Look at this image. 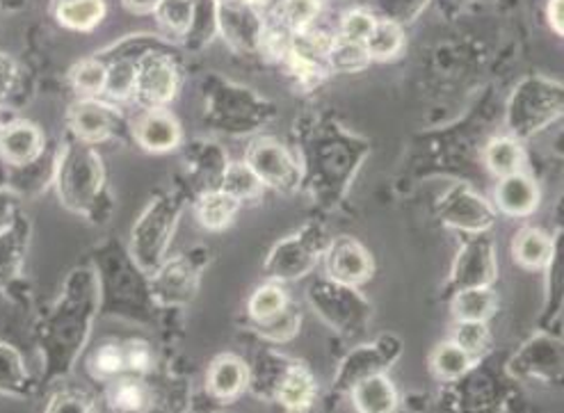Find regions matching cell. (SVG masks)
Masks as SVG:
<instances>
[{
    "label": "cell",
    "instance_id": "obj_18",
    "mask_svg": "<svg viewBox=\"0 0 564 413\" xmlns=\"http://www.w3.org/2000/svg\"><path fill=\"white\" fill-rule=\"evenodd\" d=\"M44 151L40 126L30 121H10L0 126V155L14 167H30Z\"/></svg>",
    "mask_w": 564,
    "mask_h": 413
},
{
    "label": "cell",
    "instance_id": "obj_31",
    "mask_svg": "<svg viewBox=\"0 0 564 413\" xmlns=\"http://www.w3.org/2000/svg\"><path fill=\"white\" fill-rule=\"evenodd\" d=\"M370 59H393L404 46L402 25L389 19H378L370 37L364 42Z\"/></svg>",
    "mask_w": 564,
    "mask_h": 413
},
{
    "label": "cell",
    "instance_id": "obj_36",
    "mask_svg": "<svg viewBox=\"0 0 564 413\" xmlns=\"http://www.w3.org/2000/svg\"><path fill=\"white\" fill-rule=\"evenodd\" d=\"M321 10L323 0H281L276 19L279 25H284L291 33H297V30L311 28V23L318 19Z\"/></svg>",
    "mask_w": 564,
    "mask_h": 413
},
{
    "label": "cell",
    "instance_id": "obj_9",
    "mask_svg": "<svg viewBox=\"0 0 564 413\" xmlns=\"http://www.w3.org/2000/svg\"><path fill=\"white\" fill-rule=\"evenodd\" d=\"M451 272V293L482 289L496 281V247L487 233H466Z\"/></svg>",
    "mask_w": 564,
    "mask_h": 413
},
{
    "label": "cell",
    "instance_id": "obj_8",
    "mask_svg": "<svg viewBox=\"0 0 564 413\" xmlns=\"http://www.w3.org/2000/svg\"><path fill=\"white\" fill-rule=\"evenodd\" d=\"M181 76L170 55L149 51L138 57L135 67V101L142 108H165L178 94Z\"/></svg>",
    "mask_w": 564,
    "mask_h": 413
},
{
    "label": "cell",
    "instance_id": "obj_6",
    "mask_svg": "<svg viewBox=\"0 0 564 413\" xmlns=\"http://www.w3.org/2000/svg\"><path fill=\"white\" fill-rule=\"evenodd\" d=\"M329 240L321 227H304L295 236L276 242L265 261L270 281H300L318 265Z\"/></svg>",
    "mask_w": 564,
    "mask_h": 413
},
{
    "label": "cell",
    "instance_id": "obj_43",
    "mask_svg": "<svg viewBox=\"0 0 564 413\" xmlns=\"http://www.w3.org/2000/svg\"><path fill=\"white\" fill-rule=\"evenodd\" d=\"M375 23H378V17L368 10H352L350 14H346L340 23V37L352 40V42H366L372 33Z\"/></svg>",
    "mask_w": 564,
    "mask_h": 413
},
{
    "label": "cell",
    "instance_id": "obj_15",
    "mask_svg": "<svg viewBox=\"0 0 564 413\" xmlns=\"http://www.w3.org/2000/svg\"><path fill=\"white\" fill-rule=\"evenodd\" d=\"M133 135L138 144L149 153H167L181 146V123L165 108H144L133 123Z\"/></svg>",
    "mask_w": 564,
    "mask_h": 413
},
{
    "label": "cell",
    "instance_id": "obj_49",
    "mask_svg": "<svg viewBox=\"0 0 564 413\" xmlns=\"http://www.w3.org/2000/svg\"><path fill=\"white\" fill-rule=\"evenodd\" d=\"M242 3L252 6V8H261V6H265V3H268V0H242Z\"/></svg>",
    "mask_w": 564,
    "mask_h": 413
},
{
    "label": "cell",
    "instance_id": "obj_46",
    "mask_svg": "<svg viewBox=\"0 0 564 413\" xmlns=\"http://www.w3.org/2000/svg\"><path fill=\"white\" fill-rule=\"evenodd\" d=\"M19 85V67L10 55L0 53V99L10 97Z\"/></svg>",
    "mask_w": 564,
    "mask_h": 413
},
{
    "label": "cell",
    "instance_id": "obj_20",
    "mask_svg": "<svg viewBox=\"0 0 564 413\" xmlns=\"http://www.w3.org/2000/svg\"><path fill=\"white\" fill-rule=\"evenodd\" d=\"M316 379H313L311 370L304 363H286V368L281 370L274 379L272 395L276 402L289 409V411H306L316 402Z\"/></svg>",
    "mask_w": 564,
    "mask_h": 413
},
{
    "label": "cell",
    "instance_id": "obj_34",
    "mask_svg": "<svg viewBox=\"0 0 564 413\" xmlns=\"http://www.w3.org/2000/svg\"><path fill=\"white\" fill-rule=\"evenodd\" d=\"M106 74L108 65H104L101 59H83L72 69V85L80 94L83 99L91 97H101L104 87H106Z\"/></svg>",
    "mask_w": 564,
    "mask_h": 413
},
{
    "label": "cell",
    "instance_id": "obj_24",
    "mask_svg": "<svg viewBox=\"0 0 564 413\" xmlns=\"http://www.w3.org/2000/svg\"><path fill=\"white\" fill-rule=\"evenodd\" d=\"M553 251H555L553 238L535 227L521 229L512 244V253H514L517 263L523 265L525 270L546 268L553 259Z\"/></svg>",
    "mask_w": 564,
    "mask_h": 413
},
{
    "label": "cell",
    "instance_id": "obj_23",
    "mask_svg": "<svg viewBox=\"0 0 564 413\" xmlns=\"http://www.w3.org/2000/svg\"><path fill=\"white\" fill-rule=\"evenodd\" d=\"M240 210V202L219 187H208L195 204L197 221L208 231L227 229Z\"/></svg>",
    "mask_w": 564,
    "mask_h": 413
},
{
    "label": "cell",
    "instance_id": "obj_5",
    "mask_svg": "<svg viewBox=\"0 0 564 413\" xmlns=\"http://www.w3.org/2000/svg\"><path fill=\"white\" fill-rule=\"evenodd\" d=\"M308 302L329 327L346 336H357L370 320V304L357 291V285L325 276L308 289Z\"/></svg>",
    "mask_w": 564,
    "mask_h": 413
},
{
    "label": "cell",
    "instance_id": "obj_38",
    "mask_svg": "<svg viewBox=\"0 0 564 413\" xmlns=\"http://www.w3.org/2000/svg\"><path fill=\"white\" fill-rule=\"evenodd\" d=\"M254 327L265 338H270L274 343H284V340H291L293 336H297V332L302 327V313L295 304L289 302L286 308H281L276 315L270 317V320L259 323Z\"/></svg>",
    "mask_w": 564,
    "mask_h": 413
},
{
    "label": "cell",
    "instance_id": "obj_19",
    "mask_svg": "<svg viewBox=\"0 0 564 413\" xmlns=\"http://www.w3.org/2000/svg\"><path fill=\"white\" fill-rule=\"evenodd\" d=\"M213 115H217L219 126L229 129V133H249L263 121L259 101L249 91L229 87V91H219L215 97Z\"/></svg>",
    "mask_w": 564,
    "mask_h": 413
},
{
    "label": "cell",
    "instance_id": "obj_27",
    "mask_svg": "<svg viewBox=\"0 0 564 413\" xmlns=\"http://www.w3.org/2000/svg\"><path fill=\"white\" fill-rule=\"evenodd\" d=\"M485 163L496 178L523 172L525 149L521 146V140H517L512 135L496 138L494 142H489V146L485 151Z\"/></svg>",
    "mask_w": 564,
    "mask_h": 413
},
{
    "label": "cell",
    "instance_id": "obj_48",
    "mask_svg": "<svg viewBox=\"0 0 564 413\" xmlns=\"http://www.w3.org/2000/svg\"><path fill=\"white\" fill-rule=\"evenodd\" d=\"M161 3L163 0H123L127 10H131L135 14H153L155 10H159Z\"/></svg>",
    "mask_w": 564,
    "mask_h": 413
},
{
    "label": "cell",
    "instance_id": "obj_40",
    "mask_svg": "<svg viewBox=\"0 0 564 413\" xmlns=\"http://www.w3.org/2000/svg\"><path fill=\"white\" fill-rule=\"evenodd\" d=\"M453 343H457L462 349H466L468 355H478L485 352V347L489 343V329L487 323H474V320H457V327L453 332Z\"/></svg>",
    "mask_w": 564,
    "mask_h": 413
},
{
    "label": "cell",
    "instance_id": "obj_26",
    "mask_svg": "<svg viewBox=\"0 0 564 413\" xmlns=\"http://www.w3.org/2000/svg\"><path fill=\"white\" fill-rule=\"evenodd\" d=\"M496 293L491 285H482V289H466L453 293L451 311L455 320H474V323H487L496 313Z\"/></svg>",
    "mask_w": 564,
    "mask_h": 413
},
{
    "label": "cell",
    "instance_id": "obj_29",
    "mask_svg": "<svg viewBox=\"0 0 564 413\" xmlns=\"http://www.w3.org/2000/svg\"><path fill=\"white\" fill-rule=\"evenodd\" d=\"M370 65V55L366 44L352 42L346 37H334L327 53V69L338 74H357Z\"/></svg>",
    "mask_w": 564,
    "mask_h": 413
},
{
    "label": "cell",
    "instance_id": "obj_2",
    "mask_svg": "<svg viewBox=\"0 0 564 413\" xmlns=\"http://www.w3.org/2000/svg\"><path fill=\"white\" fill-rule=\"evenodd\" d=\"M55 187L69 210L91 217L106 193V172L97 151L80 140L62 151L55 163Z\"/></svg>",
    "mask_w": 564,
    "mask_h": 413
},
{
    "label": "cell",
    "instance_id": "obj_37",
    "mask_svg": "<svg viewBox=\"0 0 564 413\" xmlns=\"http://www.w3.org/2000/svg\"><path fill=\"white\" fill-rule=\"evenodd\" d=\"M110 406L117 411H144L149 409V391L135 377H121L110 389Z\"/></svg>",
    "mask_w": 564,
    "mask_h": 413
},
{
    "label": "cell",
    "instance_id": "obj_4",
    "mask_svg": "<svg viewBox=\"0 0 564 413\" xmlns=\"http://www.w3.org/2000/svg\"><path fill=\"white\" fill-rule=\"evenodd\" d=\"M181 204L172 195L153 199L140 215L131 236L133 261L144 272H155L165 263V249L174 236Z\"/></svg>",
    "mask_w": 564,
    "mask_h": 413
},
{
    "label": "cell",
    "instance_id": "obj_35",
    "mask_svg": "<svg viewBox=\"0 0 564 413\" xmlns=\"http://www.w3.org/2000/svg\"><path fill=\"white\" fill-rule=\"evenodd\" d=\"M289 306V295L284 293V289L276 281H270L252 295L249 300V317H252L254 325L270 320L272 315H276L281 308Z\"/></svg>",
    "mask_w": 564,
    "mask_h": 413
},
{
    "label": "cell",
    "instance_id": "obj_17",
    "mask_svg": "<svg viewBox=\"0 0 564 413\" xmlns=\"http://www.w3.org/2000/svg\"><path fill=\"white\" fill-rule=\"evenodd\" d=\"M151 285L163 304H185L197 293L199 272L187 259H174L153 272Z\"/></svg>",
    "mask_w": 564,
    "mask_h": 413
},
{
    "label": "cell",
    "instance_id": "obj_30",
    "mask_svg": "<svg viewBox=\"0 0 564 413\" xmlns=\"http://www.w3.org/2000/svg\"><path fill=\"white\" fill-rule=\"evenodd\" d=\"M135 67L138 59H131L129 55H119L108 65L106 74V87L101 97L110 101H127L135 94Z\"/></svg>",
    "mask_w": 564,
    "mask_h": 413
},
{
    "label": "cell",
    "instance_id": "obj_42",
    "mask_svg": "<svg viewBox=\"0 0 564 413\" xmlns=\"http://www.w3.org/2000/svg\"><path fill=\"white\" fill-rule=\"evenodd\" d=\"M427 0H375L370 3L372 8L368 12H380V19H389L395 23H410L423 8Z\"/></svg>",
    "mask_w": 564,
    "mask_h": 413
},
{
    "label": "cell",
    "instance_id": "obj_32",
    "mask_svg": "<svg viewBox=\"0 0 564 413\" xmlns=\"http://www.w3.org/2000/svg\"><path fill=\"white\" fill-rule=\"evenodd\" d=\"M217 187L225 189V193H229L231 197H236L240 204L254 202L263 193L261 181L254 176L252 170L245 165V161L242 163H227Z\"/></svg>",
    "mask_w": 564,
    "mask_h": 413
},
{
    "label": "cell",
    "instance_id": "obj_14",
    "mask_svg": "<svg viewBox=\"0 0 564 413\" xmlns=\"http://www.w3.org/2000/svg\"><path fill=\"white\" fill-rule=\"evenodd\" d=\"M217 33L225 35L236 48L254 51L259 48L263 23L257 8L242 3V0H219L217 3Z\"/></svg>",
    "mask_w": 564,
    "mask_h": 413
},
{
    "label": "cell",
    "instance_id": "obj_12",
    "mask_svg": "<svg viewBox=\"0 0 564 413\" xmlns=\"http://www.w3.org/2000/svg\"><path fill=\"white\" fill-rule=\"evenodd\" d=\"M400 340L393 336L380 338L370 345L357 347L352 355L346 357V361L340 363L338 377H336V389L338 391H350L357 381H361L364 377L378 374V372H387V368L391 363H395L398 355H400Z\"/></svg>",
    "mask_w": 564,
    "mask_h": 413
},
{
    "label": "cell",
    "instance_id": "obj_45",
    "mask_svg": "<svg viewBox=\"0 0 564 413\" xmlns=\"http://www.w3.org/2000/svg\"><path fill=\"white\" fill-rule=\"evenodd\" d=\"M94 400L85 398L83 393H72V391H62L51 400L48 411H91Z\"/></svg>",
    "mask_w": 564,
    "mask_h": 413
},
{
    "label": "cell",
    "instance_id": "obj_33",
    "mask_svg": "<svg viewBox=\"0 0 564 413\" xmlns=\"http://www.w3.org/2000/svg\"><path fill=\"white\" fill-rule=\"evenodd\" d=\"M153 14L170 35L183 40L193 25L195 0H163Z\"/></svg>",
    "mask_w": 564,
    "mask_h": 413
},
{
    "label": "cell",
    "instance_id": "obj_21",
    "mask_svg": "<svg viewBox=\"0 0 564 413\" xmlns=\"http://www.w3.org/2000/svg\"><path fill=\"white\" fill-rule=\"evenodd\" d=\"M249 381H252V372H249L247 363L234 355H223L210 363L206 387L215 400L231 402L242 395Z\"/></svg>",
    "mask_w": 564,
    "mask_h": 413
},
{
    "label": "cell",
    "instance_id": "obj_10",
    "mask_svg": "<svg viewBox=\"0 0 564 413\" xmlns=\"http://www.w3.org/2000/svg\"><path fill=\"white\" fill-rule=\"evenodd\" d=\"M438 217L462 233H487L496 221V206L468 185H453L438 202Z\"/></svg>",
    "mask_w": 564,
    "mask_h": 413
},
{
    "label": "cell",
    "instance_id": "obj_11",
    "mask_svg": "<svg viewBox=\"0 0 564 413\" xmlns=\"http://www.w3.org/2000/svg\"><path fill=\"white\" fill-rule=\"evenodd\" d=\"M323 261L327 279L346 285H361L370 281L375 272V261L370 257V251L357 238L348 236L329 240L323 253Z\"/></svg>",
    "mask_w": 564,
    "mask_h": 413
},
{
    "label": "cell",
    "instance_id": "obj_39",
    "mask_svg": "<svg viewBox=\"0 0 564 413\" xmlns=\"http://www.w3.org/2000/svg\"><path fill=\"white\" fill-rule=\"evenodd\" d=\"M542 357H538L535 347L528 345L525 352L519 357V361H525V370L532 374H542V377H551V370H555L557 374L562 372V349L560 343H553L551 338L544 340V349Z\"/></svg>",
    "mask_w": 564,
    "mask_h": 413
},
{
    "label": "cell",
    "instance_id": "obj_1",
    "mask_svg": "<svg viewBox=\"0 0 564 413\" xmlns=\"http://www.w3.org/2000/svg\"><path fill=\"white\" fill-rule=\"evenodd\" d=\"M366 155L368 144L364 140L329 131L313 142V149H308L304 176L313 181L318 195H325V199L332 202L350 187V181Z\"/></svg>",
    "mask_w": 564,
    "mask_h": 413
},
{
    "label": "cell",
    "instance_id": "obj_13",
    "mask_svg": "<svg viewBox=\"0 0 564 413\" xmlns=\"http://www.w3.org/2000/svg\"><path fill=\"white\" fill-rule=\"evenodd\" d=\"M69 126H72V133L80 142L99 144L115 138L121 131L123 119L115 106L91 97V99H78L69 108Z\"/></svg>",
    "mask_w": 564,
    "mask_h": 413
},
{
    "label": "cell",
    "instance_id": "obj_44",
    "mask_svg": "<svg viewBox=\"0 0 564 413\" xmlns=\"http://www.w3.org/2000/svg\"><path fill=\"white\" fill-rule=\"evenodd\" d=\"M123 349H127V370L131 374H142L149 370L151 366V355H149V347L147 343H140V340H133L129 345H123Z\"/></svg>",
    "mask_w": 564,
    "mask_h": 413
},
{
    "label": "cell",
    "instance_id": "obj_28",
    "mask_svg": "<svg viewBox=\"0 0 564 413\" xmlns=\"http://www.w3.org/2000/svg\"><path fill=\"white\" fill-rule=\"evenodd\" d=\"M430 366H432V372H434L438 379H444V381H457V379H462L468 370H471V368L476 366V357L468 355L466 349H462L457 343L448 340V343L438 345V347L434 349Z\"/></svg>",
    "mask_w": 564,
    "mask_h": 413
},
{
    "label": "cell",
    "instance_id": "obj_47",
    "mask_svg": "<svg viewBox=\"0 0 564 413\" xmlns=\"http://www.w3.org/2000/svg\"><path fill=\"white\" fill-rule=\"evenodd\" d=\"M562 8H564L562 0H549L546 6V19H549V25L555 30V35H562Z\"/></svg>",
    "mask_w": 564,
    "mask_h": 413
},
{
    "label": "cell",
    "instance_id": "obj_41",
    "mask_svg": "<svg viewBox=\"0 0 564 413\" xmlns=\"http://www.w3.org/2000/svg\"><path fill=\"white\" fill-rule=\"evenodd\" d=\"M91 370L99 377H117L127 372V349L115 343L101 345L91 357Z\"/></svg>",
    "mask_w": 564,
    "mask_h": 413
},
{
    "label": "cell",
    "instance_id": "obj_16",
    "mask_svg": "<svg viewBox=\"0 0 564 413\" xmlns=\"http://www.w3.org/2000/svg\"><path fill=\"white\" fill-rule=\"evenodd\" d=\"M540 185L525 170L498 178L494 189L496 210L506 213L508 217H528L540 208Z\"/></svg>",
    "mask_w": 564,
    "mask_h": 413
},
{
    "label": "cell",
    "instance_id": "obj_3",
    "mask_svg": "<svg viewBox=\"0 0 564 413\" xmlns=\"http://www.w3.org/2000/svg\"><path fill=\"white\" fill-rule=\"evenodd\" d=\"M562 85L544 78H525L519 83L508 104V129L517 140L542 133L562 115Z\"/></svg>",
    "mask_w": 564,
    "mask_h": 413
},
{
    "label": "cell",
    "instance_id": "obj_7",
    "mask_svg": "<svg viewBox=\"0 0 564 413\" xmlns=\"http://www.w3.org/2000/svg\"><path fill=\"white\" fill-rule=\"evenodd\" d=\"M245 165L254 172L263 187H272L276 193H295L304 181V170L291 149L270 138H259L247 146Z\"/></svg>",
    "mask_w": 564,
    "mask_h": 413
},
{
    "label": "cell",
    "instance_id": "obj_25",
    "mask_svg": "<svg viewBox=\"0 0 564 413\" xmlns=\"http://www.w3.org/2000/svg\"><path fill=\"white\" fill-rule=\"evenodd\" d=\"M108 14L106 0H62L55 8V19L78 33L97 28Z\"/></svg>",
    "mask_w": 564,
    "mask_h": 413
},
{
    "label": "cell",
    "instance_id": "obj_22",
    "mask_svg": "<svg viewBox=\"0 0 564 413\" xmlns=\"http://www.w3.org/2000/svg\"><path fill=\"white\" fill-rule=\"evenodd\" d=\"M350 395L355 409L364 413H391L398 409L400 402L393 381L384 372L370 374L357 381L350 389Z\"/></svg>",
    "mask_w": 564,
    "mask_h": 413
}]
</instances>
